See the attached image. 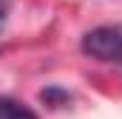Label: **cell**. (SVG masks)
<instances>
[{
    "mask_svg": "<svg viewBox=\"0 0 122 119\" xmlns=\"http://www.w3.org/2000/svg\"><path fill=\"white\" fill-rule=\"evenodd\" d=\"M3 20H6V0H0V26H3Z\"/></svg>",
    "mask_w": 122,
    "mask_h": 119,
    "instance_id": "obj_3",
    "label": "cell"
},
{
    "mask_svg": "<svg viewBox=\"0 0 122 119\" xmlns=\"http://www.w3.org/2000/svg\"><path fill=\"white\" fill-rule=\"evenodd\" d=\"M80 48L91 60L122 65V23H108V26H97L85 31Z\"/></svg>",
    "mask_w": 122,
    "mask_h": 119,
    "instance_id": "obj_1",
    "label": "cell"
},
{
    "mask_svg": "<svg viewBox=\"0 0 122 119\" xmlns=\"http://www.w3.org/2000/svg\"><path fill=\"white\" fill-rule=\"evenodd\" d=\"M0 119H37V114L26 105H20L17 99L0 96Z\"/></svg>",
    "mask_w": 122,
    "mask_h": 119,
    "instance_id": "obj_2",
    "label": "cell"
}]
</instances>
